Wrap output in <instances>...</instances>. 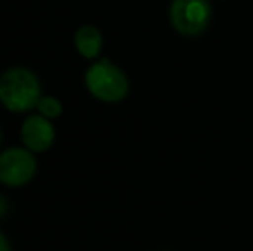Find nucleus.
Here are the masks:
<instances>
[{
  "label": "nucleus",
  "instance_id": "1",
  "mask_svg": "<svg viewBox=\"0 0 253 251\" xmlns=\"http://www.w3.org/2000/svg\"><path fill=\"white\" fill-rule=\"evenodd\" d=\"M42 98L38 76L28 67H10L0 76V104L10 112L24 114L37 108Z\"/></svg>",
  "mask_w": 253,
  "mask_h": 251
},
{
  "label": "nucleus",
  "instance_id": "2",
  "mask_svg": "<svg viewBox=\"0 0 253 251\" xmlns=\"http://www.w3.org/2000/svg\"><path fill=\"white\" fill-rule=\"evenodd\" d=\"M84 84L97 100L105 104L123 102L129 93V81L124 71L109 59L97 61L88 67L84 74Z\"/></svg>",
  "mask_w": 253,
  "mask_h": 251
},
{
  "label": "nucleus",
  "instance_id": "3",
  "mask_svg": "<svg viewBox=\"0 0 253 251\" xmlns=\"http://www.w3.org/2000/svg\"><path fill=\"white\" fill-rule=\"evenodd\" d=\"M212 17L209 0H172L169 7L170 24L184 36H197L207 30Z\"/></svg>",
  "mask_w": 253,
  "mask_h": 251
},
{
  "label": "nucleus",
  "instance_id": "4",
  "mask_svg": "<svg viewBox=\"0 0 253 251\" xmlns=\"http://www.w3.org/2000/svg\"><path fill=\"white\" fill-rule=\"evenodd\" d=\"M37 158L24 146L7 148L0 153V182L9 188L28 184L37 174Z\"/></svg>",
  "mask_w": 253,
  "mask_h": 251
},
{
  "label": "nucleus",
  "instance_id": "5",
  "mask_svg": "<svg viewBox=\"0 0 253 251\" xmlns=\"http://www.w3.org/2000/svg\"><path fill=\"white\" fill-rule=\"evenodd\" d=\"M21 141L33 153H43L55 141V127L52 121L40 114L28 115L21 124Z\"/></svg>",
  "mask_w": 253,
  "mask_h": 251
},
{
  "label": "nucleus",
  "instance_id": "6",
  "mask_svg": "<svg viewBox=\"0 0 253 251\" xmlns=\"http://www.w3.org/2000/svg\"><path fill=\"white\" fill-rule=\"evenodd\" d=\"M103 36L97 26L91 24H84V26L78 28L74 33V47H76L78 54L84 59H97L102 52Z\"/></svg>",
  "mask_w": 253,
  "mask_h": 251
},
{
  "label": "nucleus",
  "instance_id": "7",
  "mask_svg": "<svg viewBox=\"0 0 253 251\" xmlns=\"http://www.w3.org/2000/svg\"><path fill=\"white\" fill-rule=\"evenodd\" d=\"M37 110L40 115H43V117L53 121V119H59L60 115H62V104H60L59 98L43 97V95H42V98L37 104Z\"/></svg>",
  "mask_w": 253,
  "mask_h": 251
},
{
  "label": "nucleus",
  "instance_id": "8",
  "mask_svg": "<svg viewBox=\"0 0 253 251\" xmlns=\"http://www.w3.org/2000/svg\"><path fill=\"white\" fill-rule=\"evenodd\" d=\"M7 210H9V201L5 200V196H2V194H0V218L7 214Z\"/></svg>",
  "mask_w": 253,
  "mask_h": 251
},
{
  "label": "nucleus",
  "instance_id": "9",
  "mask_svg": "<svg viewBox=\"0 0 253 251\" xmlns=\"http://www.w3.org/2000/svg\"><path fill=\"white\" fill-rule=\"evenodd\" d=\"M0 251H10V243L3 232H0Z\"/></svg>",
  "mask_w": 253,
  "mask_h": 251
},
{
  "label": "nucleus",
  "instance_id": "10",
  "mask_svg": "<svg viewBox=\"0 0 253 251\" xmlns=\"http://www.w3.org/2000/svg\"><path fill=\"white\" fill-rule=\"evenodd\" d=\"M0 144H2V131H0Z\"/></svg>",
  "mask_w": 253,
  "mask_h": 251
}]
</instances>
